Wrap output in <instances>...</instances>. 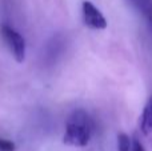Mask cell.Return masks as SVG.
<instances>
[{"label": "cell", "mask_w": 152, "mask_h": 151, "mask_svg": "<svg viewBox=\"0 0 152 151\" xmlns=\"http://www.w3.org/2000/svg\"><path fill=\"white\" fill-rule=\"evenodd\" d=\"M94 120L86 110H75L66 123V133L63 142L68 146L84 147L91 141L94 133Z\"/></svg>", "instance_id": "obj_1"}, {"label": "cell", "mask_w": 152, "mask_h": 151, "mask_svg": "<svg viewBox=\"0 0 152 151\" xmlns=\"http://www.w3.org/2000/svg\"><path fill=\"white\" fill-rule=\"evenodd\" d=\"M0 32H1V36L4 39L5 44L8 45L10 51L12 52V56L15 58V60L18 63H23L24 59H26V42H24V37L16 29H13L12 27L7 26V24L1 26Z\"/></svg>", "instance_id": "obj_2"}, {"label": "cell", "mask_w": 152, "mask_h": 151, "mask_svg": "<svg viewBox=\"0 0 152 151\" xmlns=\"http://www.w3.org/2000/svg\"><path fill=\"white\" fill-rule=\"evenodd\" d=\"M81 11H83V20L84 24L87 27L92 29H104L107 28L108 23H107V19L104 18L100 10L94 4V3L88 1H83L81 4Z\"/></svg>", "instance_id": "obj_3"}, {"label": "cell", "mask_w": 152, "mask_h": 151, "mask_svg": "<svg viewBox=\"0 0 152 151\" xmlns=\"http://www.w3.org/2000/svg\"><path fill=\"white\" fill-rule=\"evenodd\" d=\"M140 131L152 142V96L148 99L140 115Z\"/></svg>", "instance_id": "obj_4"}, {"label": "cell", "mask_w": 152, "mask_h": 151, "mask_svg": "<svg viewBox=\"0 0 152 151\" xmlns=\"http://www.w3.org/2000/svg\"><path fill=\"white\" fill-rule=\"evenodd\" d=\"M132 8L137 11L147 20L152 19V0H127Z\"/></svg>", "instance_id": "obj_5"}, {"label": "cell", "mask_w": 152, "mask_h": 151, "mask_svg": "<svg viewBox=\"0 0 152 151\" xmlns=\"http://www.w3.org/2000/svg\"><path fill=\"white\" fill-rule=\"evenodd\" d=\"M118 150L119 151H131L132 150V141L127 134L120 133L118 135Z\"/></svg>", "instance_id": "obj_6"}, {"label": "cell", "mask_w": 152, "mask_h": 151, "mask_svg": "<svg viewBox=\"0 0 152 151\" xmlns=\"http://www.w3.org/2000/svg\"><path fill=\"white\" fill-rule=\"evenodd\" d=\"M0 151H15V143L12 141L0 138Z\"/></svg>", "instance_id": "obj_7"}, {"label": "cell", "mask_w": 152, "mask_h": 151, "mask_svg": "<svg viewBox=\"0 0 152 151\" xmlns=\"http://www.w3.org/2000/svg\"><path fill=\"white\" fill-rule=\"evenodd\" d=\"M131 151H145L144 147H143V144L140 143L139 139H134L132 141V150Z\"/></svg>", "instance_id": "obj_8"}, {"label": "cell", "mask_w": 152, "mask_h": 151, "mask_svg": "<svg viewBox=\"0 0 152 151\" xmlns=\"http://www.w3.org/2000/svg\"><path fill=\"white\" fill-rule=\"evenodd\" d=\"M148 23H150V28H151V32H152V19L151 20H148Z\"/></svg>", "instance_id": "obj_9"}]
</instances>
